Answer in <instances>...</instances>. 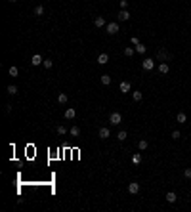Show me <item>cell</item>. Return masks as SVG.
I'll use <instances>...</instances> for the list:
<instances>
[{
  "label": "cell",
  "instance_id": "6da1fadb",
  "mask_svg": "<svg viewBox=\"0 0 191 212\" xmlns=\"http://www.w3.org/2000/svg\"><path fill=\"white\" fill-rule=\"evenodd\" d=\"M109 122L115 124V126H118L120 122H122V115H120V113H111L109 115Z\"/></svg>",
  "mask_w": 191,
  "mask_h": 212
},
{
  "label": "cell",
  "instance_id": "7a4b0ae2",
  "mask_svg": "<svg viewBox=\"0 0 191 212\" xmlns=\"http://www.w3.org/2000/svg\"><path fill=\"white\" fill-rule=\"evenodd\" d=\"M141 67H143V71H153L155 69V61L151 59V57H145V59L141 61Z\"/></svg>",
  "mask_w": 191,
  "mask_h": 212
},
{
  "label": "cell",
  "instance_id": "3957f363",
  "mask_svg": "<svg viewBox=\"0 0 191 212\" xmlns=\"http://www.w3.org/2000/svg\"><path fill=\"white\" fill-rule=\"evenodd\" d=\"M105 31L109 32V35H117V32H118V23H117V21L107 23V25H105Z\"/></svg>",
  "mask_w": 191,
  "mask_h": 212
},
{
  "label": "cell",
  "instance_id": "277c9868",
  "mask_svg": "<svg viewBox=\"0 0 191 212\" xmlns=\"http://www.w3.org/2000/svg\"><path fill=\"white\" fill-rule=\"evenodd\" d=\"M98 134H100V138H101V139H107V138L111 136V130L107 128V126H101V128H100V132H98Z\"/></svg>",
  "mask_w": 191,
  "mask_h": 212
},
{
  "label": "cell",
  "instance_id": "5b68a950",
  "mask_svg": "<svg viewBox=\"0 0 191 212\" xmlns=\"http://www.w3.org/2000/svg\"><path fill=\"white\" fill-rule=\"evenodd\" d=\"M157 59H161V61H163V59H170V54L164 50V48H161V50L157 52Z\"/></svg>",
  "mask_w": 191,
  "mask_h": 212
},
{
  "label": "cell",
  "instance_id": "8992f818",
  "mask_svg": "<svg viewBox=\"0 0 191 212\" xmlns=\"http://www.w3.org/2000/svg\"><path fill=\"white\" fill-rule=\"evenodd\" d=\"M98 63H100V65H107V63H109V54H105V52H103V54H100V55H98Z\"/></svg>",
  "mask_w": 191,
  "mask_h": 212
},
{
  "label": "cell",
  "instance_id": "52a82bcc",
  "mask_svg": "<svg viewBox=\"0 0 191 212\" xmlns=\"http://www.w3.org/2000/svg\"><path fill=\"white\" fill-rule=\"evenodd\" d=\"M31 63L35 65V67H38V65H42V63H44V59H42V55L35 54V55H33V57H31Z\"/></svg>",
  "mask_w": 191,
  "mask_h": 212
},
{
  "label": "cell",
  "instance_id": "ba28073f",
  "mask_svg": "<svg viewBox=\"0 0 191 212\" xmlns=\"http://www.w3.org/2000/svg\"><path fill=\"white\" fill-rule=\"evenodd\" d=\"M130 19V12L128 10H120L118 12V21H128Z\"/></svg>",
  "mask_w": 191,
  "mask_h": 212
},
{
  "label": "cell",
  "instance_id": "9c48e42d",
  "mask_svg": "<svg viewBox=\"0 0 191 212\" xmlns=\"http://www.w3.org/2000/svg\"><path fill=\"white\" fill-rule=\"evenodd\" d=\"M75 117H77V111H75L73 107H69V109H65V119H67V120L75 119Z\"/></svg>",
  "mask_w": 191,
  "mask_h": 212
},
{
  "label": "cell",
  "instance_id": "30bf717a",
  "mask_svg": "<svg viewBox=\"0 0 191 212\" xmlns=\"http://www.w3.org/2000/svg\"><path fill=\"white\" fill-rule=\"evenodd\" d=\"M128 191L132 195H136L138 191H140V184H136V182H132V184H128Z\"/></svg>",
  "mask_w": 191,
  "mask_h": 212
},
{
  "label": "cell",
  "instance_id": "8fae6325",
  "mask_svg": "<svg viewBox=\"0 0 191 212\" xmlns=\"http://www.w3.org/2000/svg\"><path fill=\"white\" fill-rule=\"evenodd\" d=\"M67 102H69L67 94H63V92H61V94H57V103H59V105H65Z\"/></svg>",
  "mask_w": 191,
  "mask_h": 212
},
{
  "label": "cell",
  "instance_id": "7c38bea8",
  "mask_svg": "<svg viewBox=\"0 0 191 212\" xmlns=\"http://www.w3.org/2000/svg\"><path fill=\"white\" fill-rule=\"evenodd\" d=\"M164 199H166V203H176V193H174V191H168V193L164 195Z\"/></svg>",
  "mask_w": 191,
  "mask_h": 212
},
{
  "label": "cell",
  "instance_id": "4fadbf2b",
  "mask_svg": "<svg viewBox=\"0 0 191 212\" xmlns=\"http://www.w3.org/2000/svg\"><path fill=\"white\" fill-rule=\"evenodd\" d=\"M118 90H120V92H122V94L130 92V82H126V80H124V82H120V86H118Z\"/></svg>",
  "mask_w": 191,
  "mask_h": 212
},
{
  "label": "cell",
  "instance_id": "5bb4252c",
  "mask_svg": "<svg viewBox=\"0 0 191 212\" xmlns=\"http://www.w3.org/2000/svg\"><path fill=\"white\" fill-rule=\"evenodd\" d=\"M140 162H141V153H134V155H132V164L138 166Z\"/></svg>",
  "mask_w": 191,
  "mask_h": 212
},
{
  "label": "cell",
  "instance_id": "9a60e30c",
  "mask_svg": "<svg viewBox=\"0 0 191 212\" xmlns=\"http://www.w3.org/2000/svg\"><path fill=\"white\" fill-rule=\"evenodd\" d=\"M69 134H71L73 138H78V136H80V128H78V126H71V130H69Z\"/></svg>",
  "mask_w": 191,
  "mask_h": 212
},
{
  "label": "cell",
  "instance_id": "2e32d148",
  "mask_svg": "<svg viewBox=\"0 0 191 212\" xmlns=\"http://www.w3.org/2000/svg\"><path fill=\"white\" fill-rule=\"evenodd\" d=\"M94 25H96V27H103V25H105V17H101V15H98V17L94 19Z\"/></svg>",
  "mask_w": 191,
  "mask_h": 212
},
{
  "label": "cell",
  "instance_id": "e0dca14e",
  "mask_svg": "<svg viewBox=\"0 0 191 212\" xmlns=\"http://www.w3.org/2000/svg\"><path fill=\"white\" fill-rule=\"evenodd\" d=\"M176 120L180 122V124H183V122H187V115H185V113H178V115H176Z\"/></svg>",
  "mask_w": 191,
  "mask_h": 212
},
{
  "label": "cell",
  "instance_id": "ac0fdd59",
  "mask_svg": "<svg viewBox=\"0 0 191 212\" xmlns=\"http://www.w3.org/2000/svg\"><path fill=\"white\" fill-rule=\"evenodd\" d=\"M168 71H170V67H168V63H164V61H163V63H161V65H159V73H163V75H166V73H168Z\"/></svg>",
  "mask_w": 191,
  "mask_h": 212
},
{
  "label": "cell",
  "instance_id": "d6986e66",
  "mask_svg": "<svg viewBox=\"0 0 191 212\" xmlns=\"http://www.w3.org/2000/svg\"><path fill=\"white\" fill-rule=\"evenodd\" d=\"M8 73H10V77H17V75H19V69L15 67V65H12V67L8 69Z\"/></svg>",
  "mask_w": 191,
  "mask_h": 212
},
{
  "label": "cell",
  "instance_id": "ffe728a7",
  "mask_svg": "<svg viewBox=\"0 0 191 212\" xmlns=\"http://www.w3.org/2000/svg\"><path fill=\"white\" fill-rule=\"evenodd\" d=\"M132 96H134V102H141V99H143V94H141V92H138V90H134V92H132Z\"/></svg>",
  "mask_w": 191,
  "mask_h": 212
},
{
  "label": "cell",
  "instance_id": "44dd1931",
  "mask_svg": "<svg viewBox=\"0 0 191 212\" xmlns=\"http://www.w3.org/2000/svg\"><path fill=\"white\" fill-rule=\"evenodd\" d=\"M136 52H138V54H145V52H147V46H145V44H141V42H140V44H138V46H136Z\"/></svg>",
  "mask_w": 191,
  "mask_h": 212
},
{
  "label": "cell",
  "instance_id": "7402d4cb",
  "mask_svg": "<svg viewBox=\"0 0 191 212\" xmlns=\"http://www.w3.org/2000/svg\"><path fill=\"white\" fill-rule=\"evenodd\" d=\"M101 84H103V86H109L111 84V77L109 75H103V77H101Z\"/></svg>",
  "mask_w": 191,
  "mask_h": 212
},
{
  "label": "cell",
  "instance_id": "603a6c76",
  "mask_svg": "<svg viewBox=\"0 0 191 212\" xmlns=\"http://www.w3.org/2000/svg\"><path fill=\"white\" fill-rule=\"evenodd\" d=\"M8 94L10 96H15V94H17V86H15V84H10L8 86Z\"/></svg>",
  "mask_w": 191,
  "mask_h": 212
},
{
  "label": "cell",
  "instance_id": "cb8c5ba5",
  "mask_svg": "<svg viewBox=\"0 0 191 212\" xmlns=\"http://www.w3.org/2000/svg\"><path fill=\"white\" fill-rule=\"evenodd\" d=\"M138 147H140V149H141V151H145V149H147V147H149V143H147V139H141V142H140V143H138Z\"/></svg>",
  "mask_w": 191,
  "mask_h": 212
},
{
  "label": "cell",
  "instance_id": "d4e9b609",
  "mask_svg": "<svg viewBox=\"0 0 191 212\" xmlns=\"http://www.w3.org/2000/svg\"><path fill=\"white\" fill-rule=\"evenodd\" d=\"M117 138H118V142H124V139L128 138V134H126V130H120V132H118V136H117Z\"/></svg>",
  "mask_w": 191,
  "mask_h": 212
},
{
  "label": "cell",
  "instance_id": "484cf974",
  "mask_svg": "<svg viewBox=\"0 0 191 212\" xmlns=\"http://www.w3.org/2000/svg\"><path fill=\"white\" fill-rule=\"evenodd\" d=\"M55 132H57V134H59V136H63V134H65V132H67V128H65V126H63V124H59V126H55Z\"/></svg>",
  "mask_w": 191,
  "mask_h": 212
},
{
  "label": "cell",
  "instance_id": "4316f807",
  "mask_svg": "<svg viewBox=\"0 0 191 212\" xmlns=\"http://www.w3.org/2000/svg\"><path fill=\"white\" fill-rule=\"evenodd\" d=\"M124 55H126V57H132L134 55V48H130V46L124 48Z\"/></svg>",
  "mask_w": 191,
  "mask_h": 212
},
{
  "label": "cell",
  "instance_id": "83f0119b",
  "mask_svg": "<svg viewBox=\"0 0 191 212\" xmlns=\"http://www.w3.org/2000/svg\"><path fill=\"white\" fill-rule=\"evenodd\" d=\"M44 14V6H37L35 8V15H42Z\"/></svg>",
  "mask_w": 191,
  "mask_h": 212
},
{
  "label": "cell",
  "instance_id": "f1b7e54d",
  "mask_svg": "<svg viewBox=\"0 0 191 212\" xmlns=\"http://www.w3.org/2000/svg\"><path fill=\"white\" fill-rule=\"evenodd\" d=\"M42 65H44L46 69H52V65H54V61H52V59H44V63H42Z\"/></svg>",
  "mask_w": 191,
  "mask_h": 212
},
{
  "label": "cell",
  "instance_id": "f546056e",
  "mask_svg": "<svg viewBox=\"0 0 191 212\" xmlns=\"http://www.w3.org/2000/svg\"><path fill=\"white\" fill-rule=\"evenodd\" d=\"M172 138L174 139H180V138H182V134L178 132V130H174V132H172Z\"/></svg>",
  "mask_w": 191,
  "mask_h": 212
},
{
  "label": "cell",
  "instance_id": "4dcf8cb0",
  "mask_svg": "<svg viewBox=\"0 0 191 212\" xmlns=\"http://www.w3.org/2000/svg\"><path fill=\"white\" fill-rule=\"evenodd\" d=\"M130 42H132L134 46H138V44H140V38H138V37H132V38H130Z\"/></svg>",
  "mask_w": 191,
  "mask_h": 212
},
{
  "label": "cell",
  "instance_id": "1f68e13d",
  "mask_svg": "<svg viewBox=\"0 0 191 212\" xmlns=\"http://www.w3.org/2000/svg\"><path fill=\"white\" fill-rule=\"evenodd\" d=\"M183 176H185V178H191V168H185V170H183Z\"/></svg>",
  "mask_w": 191,
  "mask_h": 212
},
{
  "label": "cell",
  "instance_id": "d6a6232c",
  "mask_svg": "<svg viewBox=\"0 0 191 212\" xmlns=\"http://www.w3.org/2000/svg\"><path fill=\"white\" fill-rule=\"evenodd\" d=\"M126 6H128V0H120V8L126 10Z\"/></svg>",
  "mask_w": 191,
  "mask_h": 212
},
{
  "label": "cell",
  "instance_id": "836d02e7",
  "mask_svg": "<svg viewBox=\"0 0 191 212\" xmlns=\"http://www.w3.org/2000/svg\"><path fill=\"white\" fill-rule=\"evenodd\" d=\"M8 2H17V0H8Z\"/></svg>",
  "mask_w": 191,
  "mask_h": 212
}]
</instances>
